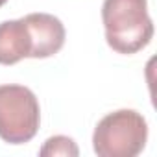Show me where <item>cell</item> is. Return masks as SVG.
Listing matches in <instances>:
<instances>
[{
    "mask_svg": "<svg viewBox=\"0 0 157 157\" xmlns=\"http://www.w3.org/2000/svg\"><path fill=\"white\" fill-rule=\"evenodd\" d=\"M148 140V122L135 109L105 115L94 128L93 150L100 157H135Z\"/></svg>",
    "mask_w": 157,
    "mask_h": 157,
    "instance_id": "7a4b0ae2",
    "label": "cell"
},
{
    "mask_svg": "<svg viewBox=\"0 0 157 157\" xmlns=\"http://www.w3.org/2000/svg\"><path fill=\"white\" fill-rule=\"evenodd\" d=\"M6 2H8V0H0V8H2V6H4Z\"/></svg>",
    "mask_w": 157,
    "mask_h": 157,
    "instance_id": "52a82bcc",
    "label": "cell"
},
{
    "mask_svg": "<svg viewBox=\"0 0 157 157\" xmlns=\"http://www.w3.org/2000/svg\"><path fill=\"white\" fill-rule=\"evenodd\" d=\"M30 37H32V52L30 57L32 59H46L56 56L63 44H65V26L63 22L50 13H30L26 17H22Z\"/></svg>",
    "mask_w": 157,
    "mask_h": 157,
    "instance_id": "277c9868",
    "label": "cell"
},
{
    "mask_svg": "<svg viewBox=\"0 0 157 157\" xmlns=\"http://www.w3.org/2000/svg\"><path fill=\"white\" fill-rule=\"evenodd\" d=\"M32 37L24 19L0 22V65H15L30 57Z\"/></svg>",
    "mask_w": 157,
    "mask_h": 157,
    "instance_id": "5b68a950",
    "label": "cell"
},
{
    "mask_svg": "<svg viewBox=\"0 0 157 157\" xmlns=\"http://www.w3.org/2000/svg\"><path fill=\"white\" fill-rule=\"evenodd\" d=\"M41 124V107L30 87L0 85V139L8 144L30 142Z\"/></svg>",
    "mask_w": 157,
    "mask_h": 157,
    "instance_id": "3957f363",
    "label": "cell"
},
{
    "mask_svg": "<svg viewBox=\"0 0 157 157\" xmlns=\"http://www.w3.org/2000/svg\"><path fill=\"white\" fill-rule=\"evenodd\" d=\"M102 22L105 41L117 54H137L153 37L148 0H104Z\"/></svg>",
    "mask_w": 157,
    "mask_h": 157,
    "instance_id": "6da1fadb",
    "label": "cell"
},
{
    "mask_svg": "<svg viewBox=\"0 0 157 157\" xmlns=\"http://www.w3.org/2000/svg\"><path fill=\"white\" fill-rule=\"evenodd\" d=\"M41 157H56V155H67V157H78L80 150H78L76 142L70 137L65 135H54L44 140L43 148L39 150Z\"/></svg>",
    "mask_w": 157,
    "mask_h": 157,
    "instance_id": "8992f818",
    "label": "cell"
}]
</instances>
